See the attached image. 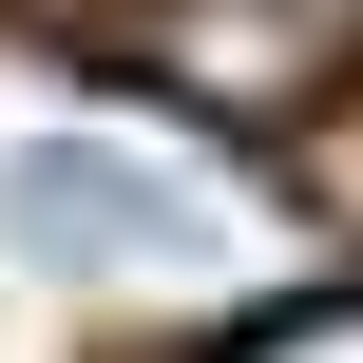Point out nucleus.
Segmentation results:
<instances>
[{
	"label": "nucleus",
	"mask_w": 363,
	"mask_h": 363,
	"mask_svg": "<svg viewBox=\"0 0 363 363\" xmlns=\"http://www.w3.org/2000/svg\"><path fill=\"white\" fill-rule=\"evenodd\" d=\"M0 249H19V268H77V287H153V268H211L230 211H211L191 172L115 153V134H19V153H0Z\"/></svg>",
	"instance_id": "nucleus-1"
},
{
	"label": "nucleus",
	"mask_w": 363,
	"mask_h": 363,
	"mask_svg": "<svg viewBox=\"0 0 363 363\" xmlns=\"http://www.w3.org/2000/svg\"><path fill=\"white\" fill-rule=\"evenodd\" d=\"M211 363H363V287H306V306H268V325H230Z\"/></svg>",
	"instance_id": "nucleus-2"
},
{
	"label": "nucleus",
	"mask_w": 363,
	"mask_h": 363,
	"mask_svg": "<svg viewBox=\"0 0 363 363\" xmlns=\"http://www.w3.org/2000/svg\"><path fill=\"white\" fill-rule=\"evenodd\" d=\"M325 191H345V211H363V96H345V115H325Z\"/></svg>",
	"instance_id": "nucleus-3"
}]
</instances>
